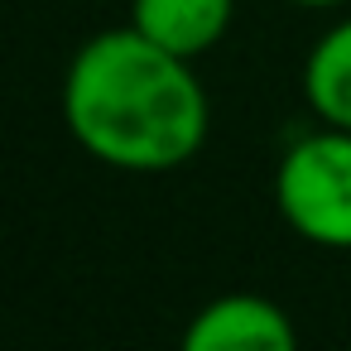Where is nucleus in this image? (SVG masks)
I'll list each match as a JSON object with an SVG mask.
<instances>
[{"mask_svg":"<svg viewBox=\"0 0 351 351\" xmlns=\"http://www.w3.org/2000/svg\"><path fill=\"white\" fill-rule=\"evenodd\" d=\"M284 5H303V10H317V5H341V0H284Z\"/></svg>","mask_w":351,"mask_h":351,"instance_id":"obj_6","label":"nucleus"},{"mask_svg":"<svg viewBox=\"0 0 351 351\" xmlns=\"http://www.w3.org/2000/svg\"><path fill=\"white\" fill-rule=\"evenodd\" d=\"M284 226L317 250H351V130L317 125L293 140L274 169Z\"/></svg>","mask_w":351,"mask_h":351,"instance_id":"obj_2","label":"nucleus"},{"mask_svg":"<svg viewBox=\"0 0 351 351\" xmlns=\"http://www.w3.org/2000/svg\"><path fill=\"white\" fill-rule=\"evenodd\" d=\"M236 20V0H130V25L178 58L212 53Z\"/></svg>","mask_w":351,"mask_h":351,"instance_id":"obj_4","label":"nucleus"},{"mask_svg":"<svg viewBox=\"0 0 351 351\" xmlns=\"http://www.w3.org/2000/svg\"><path fill=\"white\" fill-rule=\"evenodd\" d=\"M289 313L265 293H221L183 327V351H293Z\"/></svg>","mask_w":351,"mask_h":351,"instance_id":"obj_3","label":"nucleus"},{"mask_svg":"<svg viewBox=\"0 0 351 351\" xmlns=\"http://www.w3.org/2000/svg\"><path fill=\"white\" fill-rule=\"evenodd\" d=\"M303 97L322 125L351 130V15L337 20L303 58Z\"/></svg>","mask_w":351,"mask_h":351,"instance_id":"obj_5","label":"nucleus"},{"mask_svg":"<svg viewBox=\"0 0 351 351\" xmlns=\"http://www.w3.org/2000/svg\"><path fill=\"white\" fill-rule=\"evenodd\" d=\"M63 125L116 173H173L212 130V101L193 58L169 53L135 25L92 34L63 77Z\"/></svg>","mask_w":351,"mask_h":351,"instance_id":"obj_1","label":"nucleus"}]
</instances>
